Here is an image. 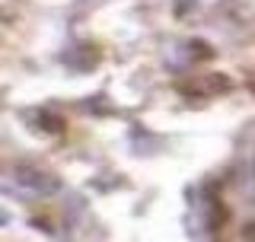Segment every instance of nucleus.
<instances>
[{
	"label": "nucleus",
	"mask_w": 255,
	"mask_h": 242,
	"mask_svg": "<svg viewBox=\"0 0 255 242\" xmlns=\"http://www.w3.org/2000/svg\"><path fill=\"white\" fill-rule=\"evenodd\" d=\"M227 223V207L223 204H214V214H211V227L217 230V227H223Z\"/></svg>",
	"instance_id": "f03ea898"
},
{
	"label": "nucleus",
	"mask_w": 255,
	"mask_h": 242,
	"mask_svg": "<svg viewBox=\"0 0 255 242\" xmlns=\"http://www.w3.org/2000/svg\"><path fill=\"white\" fill-rule=\"evenodd\" d=\"M207 83H214V90H217V93H227V90H230V80L223 77V74H217V77H211V80H207Z\"/></svg>",
	"instance_id": "20e7f679"
},
{
	"label": "nucleus",
	"mask_w": 255,
	"mask_h": 242,
	"mask_svg": "<svg viewBox=\"0 0 255 242\" xmlns=\"http://www.w3.org/2000/svg\"><path fill=\"white\" fill-rule=\"evenodd\" d=\"M191 51L198 54V61H204V58H211V45H204V42H191Z\"/></svg>",
	"instance_id": "7ed1b4c3"
},
{
	"label": "nucleus",
	"mask_w": 255,
	"mask_h": 242,
	"mask_svg": "<svg viewBox=\"0 0 255 242\" xmlns=\"http://www.w3.org/2000/svg\"><path fill=\"white\" fill-rule=\"evenodd\" d=\"M249 90H252V96H255V80H252V83H249Z\"/></svg>",
	"instance_id": "423d86ee"
},
{
	"label": "nucleus",
	"mask_w": 255,
	"mask_h": 242,
	"mask_svg": "<svg viewBox=\"0 0 255 242\" xmlns=\"http://www.w3.org/2000/svg\"><path fill=\"white\" fill-rule=\"evenodd\" d=\"M13 175H16V182H19V185H26V188L38 191V195H51V191L61 188V182L54 179V175L42 172L38 166H16Z\"/></svg>",
	"instance_id": "f257e3e1"
},
{
	"label": "nucleus",
	"mask_w": 255,
	"mask_h": 242,
	"mask_svg": "<svg viewBox=\"0 0 255 242\" xmlns=\"http://www.w3.org/2000/svg\"><path fill=\"white\" fill-rule=\"evenodd\" d=\"M42 124L48 131H64V121L61 118H51V115H42Z\"/></svg>",
	"instance_id": "39448f33"
},
{
	"label": "nucleus",
	"mask_w": 255,
	"mask_h": 242,
	"mask_svg": "<svg viewBox=\"0 0 255 242\" xmlns=\"http://www.w3.org/2000/svg\"><path fill=\"white\" fill-rule=\"evenodd\" d=\"M249 242H255V239H249Z\"/></svg>",
	"instance_id": "0eeeda50"
}]
</instances>
